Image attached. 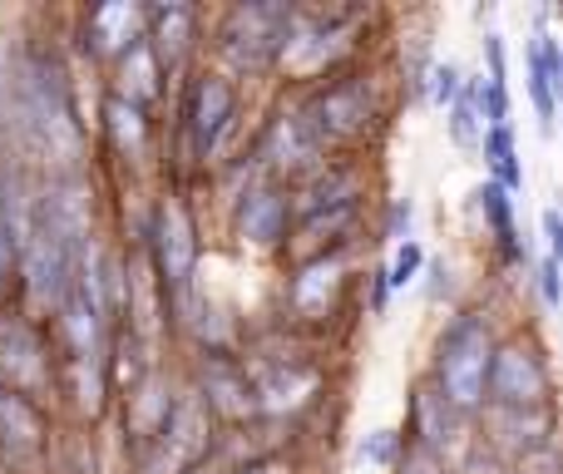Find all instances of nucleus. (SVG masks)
Instances as JSON below:
<instances>
[{"instance_id": "f8f14e48", "label": "nucleus", "mask_w": 563, "mask_h": 474, "mask_svg": "<svg viewBox=\"0 0 563 474\" xmlns=\"http://www.w3.org/2000/svg\"><path fill=\"white\" fill-rule=\"evenodd\" d=\"M154 95H158V59H154V49L144 45V35H139L134 45L124 49V95L119 99H129L134 109H144Z\"/></svg>"}, {"instance_id": "aec40b11", "label": "nucleus", "mask_w": 563, "mask_h": 474, "mask_svg": "<svg viewBox=\"0 0 563 474\" xmlns=\"http://www.w3.org/2000/svg\"><path fill=\"white\" fill-rule=\"evenodd\" d=\"M479 203H485L489 223H495V238H499V247H505L509 257H519V242H515V218H509V198L499 194L495 184H489V188H479Z\"/></svg>"}, {"instance_id": "6e6552de", "label": "nucleus", "mask_w": 563, "mask_h": 474, "mask_svg": "<svg viewBox=\"0 0 563 474\" xmlns=\"http://www.w3.org/2000/svg\"><path fill=\"white\" fill-rule=\"evenodd\" d=\"M188 119H194V144L198 154H213L218 144H223L228 134V119H233V85L218 75H208L203 85L194 89V109H188Z\"/></svg>"}, {"instance_id": "4468645a", "label": "nucleus", "mask_w": 563, "mask_h": 474, "mask_svg": "<svg viewBox=\"0 0 563 474\" xmlns=\"http://www.w3.org/2000/svg\"><path fill=\"white\" fill-rule=\"evenodd\" d=\"M134 10L129 5H99L95 15H89V40H95V49H129L134 45Z\"/></svg>"}, {"instance_id": "f257e3e1", "label": "nucleus", "mask_w": 563, "mask_h": 474, "mask_svg": "<svg viewBox=\"0 0 563 474\" xmlns=\"http://www.w3.org/2000/svg\"><path fill=\"white\" fill-rule=\"evenodd\" d=\"M489 331L479 317H460L455 327L440 337V390L455 410H475L485 400V376H489Z\"/></svg>"}, {"instance_id": "5701e85b", "label": "nucleus", "mask_w": 563, "mask_h": 474, "mask_svg": "<svg viewBox=\"0 0 563 474\" xmlns=\"http://www.w3.org/2000/svg\"><path fill=\"white\" fill-rule=\"evenodd\" d=\"M430 79H435V85H430V89H435V104H455V95H460V69H455V65H435V75H430Z\"/></svg>"}, {"instance_id": "dca6fc26", "label": "nucleus", "mask_w": 563, "mask_h": 474, "mask_svg": "<svg viewBox=\"0 0 563 474\" xmlns=\"http://www.w3.org/2000/svg\"><path fill=\"white\" fill-rule=\"evenodd\" d=\"M317 390V376L311 371H287V376H277L273 381H263V406L267 410H291V406H301V400Z\"/></svg>"}, {"instance_id": "b1692460", "label": "nucleus", "mask_w": 563, "mask_h": 474, "mask_svg": "<svg viewBox=\"0 0 563 474\" xmlns=\"http://www.w3.org/2000/svg\"><path fill=\"white\" fill-rule=\"evenodd\" d=\"M539 287H544V301H549V307H559V257L544 262V272H539Z\"/></svg>"}, {"instance_id": "6ab92c4d", "label": "nucleus", "mask_w": 563, "mask_h": 474, "mask_svg": "<svg viewBox=\"0 0 563 474\" xmlns=\"http://www.w3.org/2000/svg\"><path fill=\"white\" fill-rule=\"evenodd\" d=\"M351 213H356V203H331V208H311V218L301 223V242H327V238H336V233H346V223H351Z\"/></svg>"}, {"instance_id": "f03ea898", "label": "nucleus", "mask_w": 563, "mask_h": 474, "mask_svg": "<svg viewBox=\"0 0 563 474\" xmlns=\"http://www.w3.org/2000/svg\"><path fill=\"white\" fill-rule=\"evenodd\" d=\"M291 10L287 5H238L223 25V49L238 69H267L287 49Z\"/></svg>"}, {"instance_id": "412c9836", "label": "nucleus", "mask_w": 563, "mask_h": 474, "mask_svg": "<svg viewBox=\"0 0 563 474\" xmlns=\"http://www.w3.org/2000/svg\"><path fill=\"white\" fill-rule=\"evenodd\" d=\"M420 262H426L420 242H410V238H406V242L396 247V262H390V272H386V287H406V282H416Z\"/></svg>"}, {"instance_id": "1a4fd4ad", "label": "nucleus", "mask_w": 563, "mask_h": 474, "mask_svg": "<svg viewBox=\"0 0 563 474\" xmlns=\"http://www.w3.org/2000/svg\"><path fill=\"white\" fill-rule=\"evenodd\" d=\"M194 5H178V0H168V5H158V10H148V35H144V45L154 49V59H158V69H174L178 59L188 55V40H194Z\"/></svg>"}, {"instance_id": "9b49d317", "label": "nucleus", "mask_w": 563, "mask_h": 474, "mask_svg": "<svg viewBox=\"0 0 563 474\" xmlns=\"http://www.w3.org/2000/svg\"><path fill=\"white\" fill-rule=\"evenodd\" d=\"M0 440H5V450H15V455H30V450L40 445V416L30 400L10 396V390H0Z\"/></svg>"}, {"instance_id": "9d476101", "label": "nucleus", "mask_w": 563, "mask_h": 474, "mask_svg": "<svg viewBox=\"0 0 563 474\" xmlns=\"http://www.w3.org/2000/svg\"><path fill=\"white\" fill-rule=\"evenodd\" d=\"M282 228H287V203L277 194H253L243 203V213H238V233H243V242H253V247H273L282 238Z\"/></svg>"}, {"instance_id": "2eb2a0df", "label": "nucleus", "mask_w": 563, "mask_h": 474, "mask_svg": "<svg viewBox=\"0 0 563 474\" xmlns=\"http://www.w3.org/2000/svg\"><path fill=\"white\" fill-rule=\"evenodd\" d=\"M104 124H109V134H114L119 154H144V139H148L144 109H134L129 99H109V104H104Z\"/></svg>"}, {"instance_id": "0eeeda50", "label": "nucleus", "mask_w": 563, "mask_h": 474, "mask_svg": "<svg viewBox=\"0 0 563 474\" xmlns=\"http://www.w3.org/2000/svg\"><path fill=\"white\" fill-rule=\"evenodd\" d=\"M307 124V134L317 139H356L361 129L371 124V95L366 85H356V79H341V85H331L327 95L311 104V119H301Z\"/></svg>"}, {"instance_id": "a211bd4d", "label": "nucleus", "mask_w": 563, "mask_h": 474, "mask_svg": "<svg viewBox=\"0 0 563 474\" xmlns=\"http://www.w3.org/2000/svg\"><path fill=\"white\" fill-rule=\"evenodd\" d=\"M479 104H485L479 85H460L455 104H450V134H455V144H475V134H479Z\"/></svg>"}, {"instance_id": "7ed1b4c3", "label": "nucleus", "mask_w": 563, "mask_h": 474, "mask_svg": "<svg viewBox=\"0 0 563 474\" xmlns=\"http://www.w3.org/2000/svg\"><path fill=\"white\" fill-rule=\"evenodd\" d=\"M25 124L35 129V139L55 158H75L79 129L69 124L65 85H59V69L49 65V59H35V65L25 69Z\"/></svg>"}, {"instance_id": "f3484780", "label": "nucleus", "mask_w": 563, "mask_h": 474, "mask_svg": "<svg viewBox=\"0 0 563 474\" xmlns=\"http://www.w3.org/2000/svg\"><path fill=\"white\" fill-rule=\"evenodd\" d=\"M489 164H495V174H499V194H515L519 184H525V174H519V164H515V134H509V124H499V129H489Z\"/></svg>"}, {"instance_id": "4be33fe9", "label": "nucleus", "mask_w": 563, "mask_h": 474, "mask_svg": "<svg viewBox=\"0 0 563 474\" xmlns=\"http://www.w3.org/2000/svg\"><path fill=\"white\" fill-rule=\"evenodd\" d=\"M361 460H371V465H390V460H396V436H390V430L366 436L361 440Z\"/></svg>"}, {"instance_id": "ddd939ff", "label": "nucleus", "mask_w": 563, "mask_h": 474, "mask_svg": "<svg viewBox=\"0 0 563 474\" xmlns=\"http://www.w3.org/2000/svg\"><path fill=\"white\" fill-rule=\"evenodd\" d=\"M554 85H559V49L549 35L534 40V59H529V89H534V109L544 129L554 124Z\"/></svg>"}, {"instance_id": "393cba45", "label": "nucleus", "mask_w": 563, "mask_h": 474, "mask_svg": "<svg viewBox=\"0 0 563 474\" xmlns=\"http://www.w3.org/2000/svg\"><path fill=\"white\" fill-rule=\"evenodd\" d=\"M243 474H287L282 465H253V470H243Z\"/></svg>"}, {"instance_id": "39448f33", "label": "nucleus", "mask_w": 563, "mask_h": 474, "mask_svg": "<svg viewBox=\"0 0 563 474\" xmlns=\"http://www.w3.org/2000/svg\"><path fill=\"white\" fill-rule=\"evenodd\" d=\"M45 381H49V361L40 337L25 321H0V390L35 406L45 396Z\"/></svg>"}, {"instance_id": "20e7f679", "label": "nucleus", "mask_w": 563, "mask_h": 474, "mask_svg": "<svg viewBox=\"0 0 563 474\" xmlns=\"http://www.w3.org/2000/svg\"><path fill=\"white\" fill-rule=\"evenodd\" d=\"M485 396L495 400L499 410H539L549 396V371L539 361L534 346H499L489 356V376H485Z\"/></svg>"}, {"instance_id": "423d86ee", "label": "nucleus", "mask_w": 563, "mask_h": 474, "mask_svg": "<svg viewBox=\"0 0 563 474\" xmlns=\"http://www.w3.org/2000/svg\"><path fill=\"white\" fill-rule=\"evenodd\" d=\"M154 247H158V272H164V287L174 297H184L188 282H194V262H198V242L194 223H188L184 203H164L154 223Z\"/></svg>"}]
</instances>
